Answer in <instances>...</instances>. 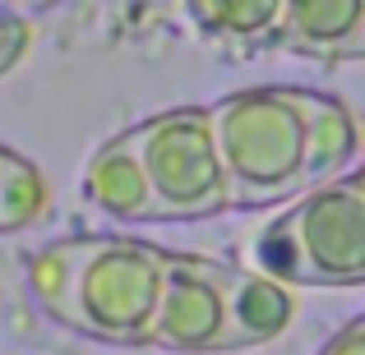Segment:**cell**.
<instances>
[{"mask_svg":"<svg viewBox=\"0 0 365 355\" xmlns=\"http://www.w3.org/2000/svg\"><path fill=\"white\" fill-rule=\"evenodd\" d=\"M167 272V249L130 235H70L51 240L28 263L33 300L65 323L107 346H143Z\"/></svg>","mask_w":365,"mask_h":355,"instance_id":"obj_1","label":"cell"},{"mask_svg":"<svg viewBox=\"0 0 365 355\" xmlns=\"http://www.w3.org/2000/svg\"><path fill=\"white\" fill-rule=\"evenodd\" d=\"M232 208L287 203L305 189V88L264 83L208 102Z\"/></svg>","mask_w":365,"mask_h":355,"instance_id":"obj_2","label":"cell"},{"mask_svg":"<svg viewBox=\"0 0 365 355\" xmlns=\"http://www.w3.org/2000/svg\"><path fill=\"white\" fill-rule=\"evenodd\" d=\"M255 267L292 286H365V185L361 166L310 185L259 231Z\"/></svg>","mask_w":365,"mask_h":355,"instance_id":"obj_3","label":"cell"},{"mask_svg":"<svg viewBox=\"0 0 365 355\" xmlns=\"http://www.w3.org/2000/svg\"><path fill=\"white\" fill-rule=\"evenodd\" d=\"M153 194V222H204L232 208L208 107H171L125 129Z\"/></svg>","mask_w":365,"mask_h":355,"instance_id":"obj_4","label":"cell"},{"mask_svg":"<svg viewBox=\"0 0 365 355\" xmlns=\"http://www.w3.org/2000/svg\"><path fill=\"white\" fill-rule=\"evenodd\" d=\"M143 346L171 355L227 351V263L199 254H167Z\"/></svg>","mask_w":365,"mask_h":355,"instance_id":"obj_5","label":"cell"},{"mask_svg":"<svg viewBox=\"0 0 365 355\" xmlns=\"http://www.w3.org/2000/svg\"><path fill=\"white\" fill-rule=\"evenodd\" d=\"M301 314L292 282L264 267H227V351H255L287 337Z\"/></svg>","mask_w":365,"mask_h":355,"instance_id":"obj_6","label":"cell"},{"mask_svg":"<svg viewBox=\"0 0 365 355\" xmlns=\"http://www.w3.org/2000/svg\"><path fill=\"white\" fill-rule=\"evenodd\" d=\"M292 55L324 65L365 55V0H282L277 42Z\"/></svg>","mask_w":365,"mask_h":355,"instance_id":"obj_7","label":"cell"},{"mask_svg":"<svg viewBox=\"0 0 365 355\" xmlns=\"http://www.w3.org/2000/svg\"><path fill=\"white\" fill-rule=\"evenodd\" d=\"M83 198L111 222H153V194L130 139H107L83 161Z\"/></svg>","mask_w":365,"mask_h":355,"instance_id":"obj_8","label":"cell"},{"mask_svg":"<svg viewBox=\"0 0 365 355\" xmlns=\"http://www.w3.org/2000/svg\"><path fill=\"white\" fill-rule=\"evenodd\" d=\"M305 189L324 180L356 171L361 161V120L342 97L319 88H305Z\"/></svg>","mask_w":365,"mask_h":355,"instance_id":"obj_9","label":"cell"},{"mask_svg":"<svg viewBox=\"0 0 365 355\" xmlns=\"http://www.w3.org/2000/svg\"><path fill=\"white\" fill-rule=\"evenodd\" d=\"M190 18L213 42L227 46H273L282 0H185Z\"/></svg>","mask_w":365,"mask_h":355,"instance_id":"obj_10","label":"cell"},{"mask_svg":"<svg viewBox=\"0 0 365 355\" xmlns=\"http://www.w3.org/2000/svg\"><path fill=\"white\" fill-rule=\"evenodd\" d=\"M51 208V185H46L42 166L19 152H5L0 161V235L33 231Z\"/></svg>","mask_w":365,"mask_h":355,"instance_id":"obj_11","label":"cell"},{"mask_svg":"<svg viewBox=\"0 0 365 355\" xmlns=\"http://www.w3.org/2000/svg\"><path fill=\"white\" fill-rule=\"evenodd\" d=\"M28 46H33V23L0 9V79H5V74L28 55Z\"/></svg>","mask_w":365,"mask_h":355,"instance_id":"obj_12","label":"cell"},{"mask_svg":"<svg viewBox=\"0 0 365 355\" xmlns=\"http://www.w3.org/2000/svg\"><path fill=\"white\" fill-rule=\"evenodd\" d=\"M319 355H365V319H351L324 341Z\"/></svg>","mask_w":365,"mask_h":355,"instance_id":"obj_13","label":"cell"},{"mask_svg":"<svg viewBox=\"0 0 365 355\" xmlns=\"http://www.w3.org/2000/svg\"><path fill=\"white\" fill-rule=\"evenodd\" d=\"M56 5H61V0H0V9H5V14L28 18V23H33L37 14H46V9H56Z\"/></svg>","mask_w":365,"mask_h":355,"instance_id":"obj_14","label":"cell"},{"mask_svg":"<svg viewBox=\"0 0 365 355\" xmlns=\"http://www.w3.org/2000/svg\"><path fill=\"white\" fill-rule=\"evenodd\" d=\"M5 152H9V148H0V161H5Z\"/></svg>","mask_w":365,"mask_h":355,"instance_id":"obj_15","label":"cell"}]
</instances>
